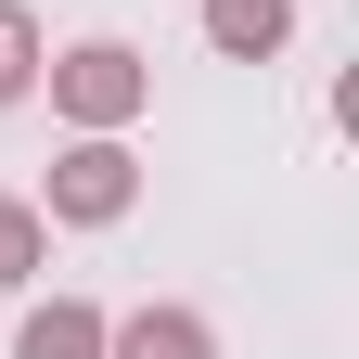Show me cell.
I'll return each mask as SVG.
<instances>
[{"label":"cell","mask_w":359,"mask_h":359,"mask_svg":"<svg viewBox=\"0 0 359 359\" xmlns=\"http://www.w3.org/2000/svg\"><path fill=\"white\" fill-rule=\"evenodd\" d=\"M13 359H103V308H77V295H52V308H26V334H13Z\"/></svg>","instance_id":"cell-5"},{"label":"cell","mask_w":359,"mask_h":359,"mask_svg":"<svg viewBox=\"0 0 359 359\" xmlns=\"http://www.w3.org/2000/svg\"><path fill=\"white\" fill-rule=\"evenodd\" d=\"M128 205H142L128 142H116V128H77V142L52 154V205H39V218H65V231H116Z\"/></svg>","instance_id":"cell-1"},{"label":"cell","mask_w":359,"mask_h":359,"mask_svg":"<svg viewBox=\"0 0 359 359\" xmlns=\"http://www.w3.org/2000/svg\"><path fill=\"white\" fill-rule=\"evenodd\" d=\"M52 103H65L77 128H128V116L154 103V65L128 52V39H77V52L52 65Z\"/></svg>","instance_id":"cell-2"},{"label":"cell","mask_w":359,"mask_h":359,"mask_svg":"<svg viewBox=\"0 0 359 359\" xmlns=\"http://www.w3.org/2000/svg\"><path fill=\"white\" fill-rule=\"evenodd\" d=\"M39 257H52V218L0 193V295H13V283H39Z\"/></svg>","instance_id":"cell-6"},{"label":"cell","mask_w":359,"mask_h":359,"mask_svg":"<svg viewBox=\"0 0 359 359\" xmlns=\"http://www.w3.org/2000/svg\"><path fill=\"white\" fill-rule=\"evenodd\" d=\"M205 39H218L231 65H269V52L295 39V0H205Z\"/></svg>","instance_id":"cell-4"},{"label":"cell","mask_w":359,"mask_h":359,"mask_svg":"<svg viewBox=\"0 0 359 359\" xmlns=\"http://www.w3.org/2000/svg\"><path fill=\"white\" fill-rule=\"evenodd\" d=\"M103 359H218V334L193 308H128V321H103Z\"/></svg>","instance_id":"cell-3"},{"label":"cell","mask_w":359,"mask_h":359,"mask_svg":"<svg viewBox=\"0 0 359 359\" xmlns=\"http://www.w3.org/2000/svg\"><path fill=\"white\" fill-rule=\"evenodd\" d=\"M26 90H39V13L0 0V103H26Z\"/></svg>","instance_id":"cell-7"}]
</instances>
